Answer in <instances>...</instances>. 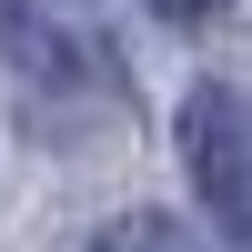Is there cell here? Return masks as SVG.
<instances>
[{"instance_id":"6da1fadb","label":"cell","mask_w":252,"mask_h":252,"mask_svg":"<svg viewBox=\"0 0 252 252\" xmlns=\"http://www.w3.org/2000/svg\"><path fill=\"white\" fill-rule=\"evenodd\" d=\"M182 161H192L202 212H212L232 242H252V111L222 91V81H202V91L182 101Z\"/></svg>"},{"instance_id":"7a4b0ae2","label":"cell","mask_w":252,"mask_h":252,"mask_svg":"<svg viewBox=\"0 0 252 252\" xmlns=\"http://www.w3.org/2000/svg\"><path fill=\"white\" fill-rule=\"evenodd\" d=\"M91 252H192V242H182V222H172V212H131V222H111Z\"/></svg>"},{"instance_id":"3957f363","label":"cell","mask_w":252,"mask_h":252,"mask_svg":"<svg viewBox=\"0 0 252 252\" xmlns=\"http://www.w3.org/2000/svg\"><path fill=\"white\" fill-rule=\"evenodd\" d=\"M152 10H161V20H182V31H192V20H212L222 0H152Z\"/></svg>"}]
</instances>
